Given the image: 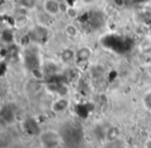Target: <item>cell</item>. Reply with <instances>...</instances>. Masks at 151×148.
Instances as JSON below:
<instances>
[{"label":"cell","instance_id":"5b68a950","mask_svg":"<svg viewBox=\"0 0 151 148\" xmlns=\"http://www.w3.org/2000/svg\"><path fill=\"white\" fill-rule=\"evenodd\" d=\"M0 116H1V119L3 120V122H5L6 124H13L16 121V113L12 109L11 106L2 107Z\"/></svg>","mask_w":151,"mask_h":148},{"label":"cell","instance_id":"6da1fadb","mask_svg":"<svg viewBox=\"0 0 151 148\" xmlns=\"http://www.w3.org/2000/svg\"><path fill=\"white\" fill-rule=\"evenodd\" d=\"M40 143L44 148H58L61 143V135L55 129H47L42 131L40 136Z\"/></svg>","mask_w":151,"mask_h":148},{"label":"cell","instance_id":"7c38bea8","mask_svg":"<svg viewBox=\"0 0 151 148\" xmlns=\"http://www.w3.org/2000/svg\"><path fill=\"white\" fill-rule=\"evenodd\" d=\"M64 14L69 20H76L79 17V11L75 6H73V5H68L67 9H65Z\"/></svg>","mask_w":151,"mask_h":148},{"label":"cell","instance_id":"8fae6325","mask_svg":"<svg viewBox=\"0 0 151 148\" xmlns=\"http://www.w3.org/2000/svg\"><path fill=\"white\" fill-rule=\"evenodd\" d=\"M105 148H125V142L122 138L115 140L112 142H106Z\"/></svg>","mask_w":151,"mask_h":148},{"label":"cell","instance_id":"9a60e30c","mask_svg":"<svg viewBox=\"0 0 151 148\" xmlns=\"http://www.w3.org/2000/svg\"><path fill=\"white\" fill-rule=\"evenodd\" d=\"M144 147L145 148H151V138H148V139L145 141Z\"/></svg>","mask_w":151,"mask_h":148},{"label":"cell","instance_id":"30bf717a","mask_svg":"<svg viewBox=\"0 0 151 148\" xmlns=\"http://www.w3.org/2000/svg\"><path fill=\"white\" fill-rule=\"evenodd\" d=\"M18 3L22 9L31 11V9H34L36 7L37 0H18Z\"/></svg>","mask_w":151,"mask_h":148},{"label":"cell","instance_id":"5bb4252c","mask_svg":"<svg viewBox=\"0 0 151 148\" xmlns=\"http://www.w3.org/2000/svg\"><path fill=\"white\" fill-rule=\"evenodd\" d=\"M96 1L97 0H81V2L85 5H91V4H93V3L96 2Z\"/></svg>","mask_w":151,"mask_h":148},{"label":"cell","instance_id":"8992f818","mask_svg":"<svg viewBox=\"0 0 151 148\" xmlns=\"http://www.w3.org/2000/svg\"><path fill=\"white\" fill-rule=\"evenodd\" d=\"M24 129L31 136H40L42 134V129H40V125H38V123L34 119H28V120H26L25 124H24Z\"/></svg>","mask_w":151,"mask_h":148},{"label":"cell","instance_id":"3957f363","mask_svg":"<svg viewBox=\"0 0 151 148\" xmlns=\"http://www.w3.org/2000/svg\"><path fill=\"white\" fill-rule=\"evenodd\" d=\"M92 57V49L88 46H82L76 50V62H88Z\"/></svg>","mask_w":151,"mask_h":148},{"label":"cell","instance_id":"ba28073f","mask_svg":"<svg viewBox=\"0 0 151 148\" xmlns=\"http://www.w3.org/2000/svg\"><path fill=\"white\" fill-rule=\"evenodd\" d=\"M60 60L63 63H70L76 61V51L70 48L63 49L60 53Z\"/></svg>","mask_w":151,"mask_h":148},{"label":"cell","instance_id":"2e32d148","mask_svg":"<svg viewBox=\"0 0 151 148\" xmlns=\"http://www.w3.org/2000/svg\"><path fill=\"white\" fill-rule=\"evenodd\" d=\"M129 148H140V147H138V146H130Z\"/></svg>","mask_w":151,"mask_h":148},{"label":"cell","instance_id":"4fadbf2b","mask_svg":"<svg viewBox=\"0 0 151 148\" xmlns=\"http://www.w3.org/2000/svg\"><path fill=\"white\" fill-rule=\"evenodd\" d=\"M143 106L148 112L151 113V90L147 91L146 93L143 95Z\"/></svg>","mask_w":151,"mask_h":148},{"label":"cell","instance_id":"9c48e42d","mask_svg":"<svg viewBox=\"0 0 151 148\" xmlns=\"http://www.w3.org/2000/svg\"><path fill=\"white\" fill-rule=\"evenodd\" d=\"M63 30H64L65 35L68 36V38H77V36L79 35V29H78V27H77V25H76L75 23L65 24Z\"/></svg>","mask_w":151,"mask_h":148},{"label":"cell","instance_id":"7a4b0ae2","mask_svg":"<svg viewBox=\"0 0 151 148\" xmlns=\"http://www.w3.org/2000/svg\"><path fill=\"white\" fill-rule=\"evenodd\" d=\"M42 11L50 18H54L61 13V3L58 0H45L42 2Z\"/></svg>","mask_w":151,"mask_h":148},{"label":"cell","instance_id":"277c9868","mask_svg":"<svg viewBox=\"0 0 151 148\" xmlns=\"http://www.w3.org/2000/svg\"><path fill=\"white\" fill-rule=\"evenodd\" d=\"M69 106V100L66 98L65 96H60V97L56 98L51 105V110L54 112L55 114H60L63 113L64 111L67 110Z\"/></svg>","mask_w":151,"mask_h":148},{"label":"cell","instance_id":"52a82bcc","mask_svg":"<svg viewBox=\"0 0 151 148\" xmlns=\"http://www.w3.org/2000/svg\"><path fill=\"white\" fill-rule=\"evenodd\" d=\"M121 138V131L117 126H111L106 131L105 133V139L106 142H112L115 140Z\"/></svg>","mask_w":151,"mask_h":148}]
</instances>
